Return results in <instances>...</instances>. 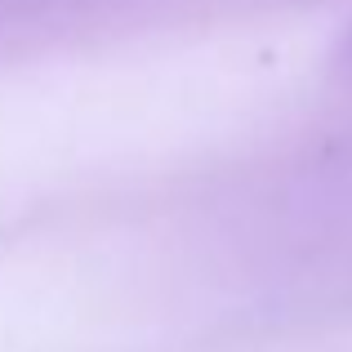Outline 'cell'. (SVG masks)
<instances>
[{
  "label": "cell",
  "instance_id": "cell-1",
  "mask_svg": "<svg viewBox=\"0 0 352 352\" xmlns=\"http://www.w3.org/2000/svg\"><path fill=\"white\" fill-rule=\"evenodd\" d=\"M339 58H344V67L352 72V27L344 32V45H339Z\"/></svg>",
  "mask_w": 352,
  "mask_h": 352
}]
</instances>
